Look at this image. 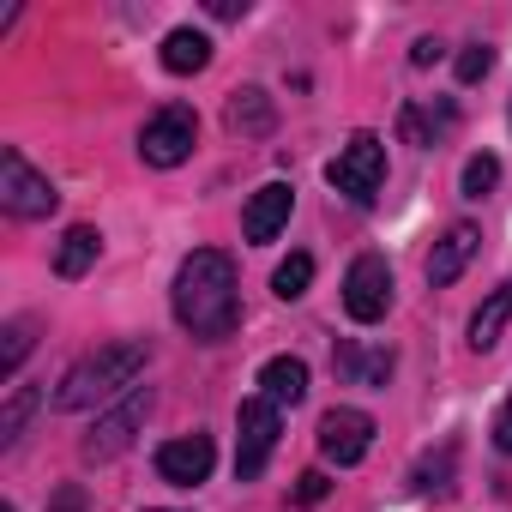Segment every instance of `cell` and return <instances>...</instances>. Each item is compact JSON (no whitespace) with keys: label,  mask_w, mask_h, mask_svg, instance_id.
I'll return each instance as SVG.
<instances>
[{"label":"cell","mask_w":512,"mask_h":512,"mask_svg":"<svg viewBox=\"0 0 512 512\" xmlns=\"http://www.w3.org/2000/svg\"><path fill=\"white\" fill-rule=\"evenodd\" d=\"M175 320L199 338V344H217L241 326V296H235V266H229V253L217 247H193L181 272H175Z\"/></svg>","instance_id":"1"},{"label":"cell","mask_w":512,"mask_h":512,"mask_svg":"<svg viewBox=\"0 0 512 512\" xmlns=\"http://www.w3.org/2000/svg\"><path fill=\"white\" fill-rule=\"evenodd\" d=\"M145 362H151V350L145 344H103V350H91V356H79L73 368H67V380H61V392H55V410H91V404H103L109 392H121V386H133L139 374H145Z\"/></svg>","instance_id":"2"},{"label":"cell","mask_w":512,"mask_h":512,"mask_svg":"<svg viewBox=\"0 0 512 512\" xmlns=\"http://www.w3.org/2000/svg\"><path fill=\"white\" fill-rule=\"evenodd\" d=\"M326 181H332L344 199L368 205V199L380 193V181H386V139H380V133H356V139H350V145L332 157Z\"/></svg>","instance_id":"3"},{"label":"cell","mask_w":512,"mask_h":512,"mask_svg":"<svg viewBox=\"0 0 512 512\" xmlns=\"http://www.w3.org/2000/svg\"><path fill=\"white\" fill-rule=\"evenodd\" d=\"M0 205H7L13 217H25V223L49 217V211L61 205L55 181H49V175H37V169L25 163V151H19V145L0 151Z\"/></svg>","instance_id":"4"},{"label":"cell","mask_w":512,"mask_h":512,"mask_svg":"<svg viewBox=\"0 0 512 512\" xmlns=\"http://www.w3.org/2000/svg\"><path fill=\"white\" fill-rule=\"evenodd\" d=\"M272 446H278V404L272 398H241V410H235V476L253 482L266 470Z\"/></svg>","instance_id":"5"},{"label":"cell","mask_w":512,"mask_h":512,"mask_svg":"<svg viewBox=\"0 0 512 512\" xmlns=\"http://www.w3.org/2000/svg\"><path fill=\"white\" fill-rule=\"evenodd\" d=\"M193 139H199V115H193L187 103H169V109H157V115L145 121L139 157H145L151 169H175V163L193 157Z\"/></svg>","instance_id":"6"},{"label":"cell","mask_w":512,"mask_h":512,"mask_svg":"<svg viewBox=\"0 0 512 512\" xmlns=\"http://www.w3.org/2000/svg\"><path fill=\"white\" fill-rule=\"evenodd\" d=\"M145 416H151V386H133V392H127V398H121L109 416H97V428L85 434V446H79V452H85L91 464H103V458H121V452L133 446V434L145 428Z\"/></svg>","instance_id":"7"},{"label":"cell","mask_w":512,"mask_h":512,"mask_svg":"<svg viewBox=\"0 0 512 512\" xmlns=\"http://www.w3.org/2000/svg\"><path fill=\"white\" fill-rule=\"evenodd\" d=\"M386 308H392V266L380 253H362L344 272V314L356 326H374V320H386Z\"/></svg>","instance_id":"8"},{"label":"cell","mask_w":512,"mask_h":512,"mask_svg":"<svg viewBox=\"0 0 512 512\" xmlns=\"http://www.w3.org/2000/svg\"><path fill=\"white\" fill-rule=\"evenodd\" d=\"M368 446H374V416H368V410L338 404V410L320 416V458H332V464H362Z\"/></svg>","instance_id":"9"},{"label":"cell","mask_w":512,"mask_h":512,"mask_svg":"<svg viewBox=\"0 0 512 512\" xmlns=\"http://www.w3.org/2000/svg\"><path fill=\"white\" fill-rule=\"evenodd\" d=\"M211 464H217V446L205 434H181V440L157 446V476L175 482V488H199L211 476Z\"/></svg>","instance_id":"10"},{"label":"cell","mask_w":512,"mask_h":512,"mask_svg":"<svg viewBox=\"0 0 512 512\" xmlns=\"http://www.w3.org/2000/svg\"><path fill=\"white\" fill-rule=\"evenodd\" d=\"M290 205H296L290 181H266L260 193L247 199V211H241V229H247V241H272V235L290 223Z\"/></svg>","instance_id":"11"},{"label":"cell","mask_w":512,"mask_h":512,"mask_svg":"<svg viewBox=\"0 0 512 512\" xmlns=\"http://www.w3.org/2000/svg\"><path fill=\"white\" fill-rule=\"evenodd\" d=\"M476 241H482V229H476V223H452V229L434 241V253H428V284H434V290H446V284L470 266Z\"/></svg>","instance_id":"12"},{"label":"cell","mask_w":512,"mask_h":512,"mask_svg":"<svg viewBox=\"0 0 512 512\" xmlns=\"http://www.w3.org/2000/svg\"><path fill=\"white\" fill-rule=\"evenodd\" d=\"M223 121H229V133H272L278 127V103L260 91V85H241L235 97H229V109H223Z\"/></svg>","instance_id":"13"},{"label":"cell","mask_w":512,"mask_h":512,"mask_svg":"<svg viewBox=\"0 0 512 512\" xmlns=\"http://www.w3.org/2000/svg\"><path fill=\"white\" fill-rule=\"evenodd\" d=\"M260 398H272L278 410H284V404H302V398H308V362H302V356H272V362L260 368Z\"/></svg>","instance_id":"14"},{"label":"cell","mask_w":512,"mask_h":512,"mask_svg":"<svg viewBox=\"0 0 512 512\" xmlns=\"http://www.w3.org/2000/svg\"><path fill=\"white\" fill-rule=\"evenodd\" d=\"M97 253H103V235H97L91 223H73V229L61 235V247H55V272H61V278H85V272L97 266Z\"/></svg>","instance_id":"15"},{"label":"cell","mask_w":512,"mask_h":512,"mask_svg":"<svg viewBox=\"0 0 512 512\" xmlns=\"http://www.w3.org/2000/svg\"><path fill=\"white\" fill-rule=\"evenodd\" d=\"M163 67L181 73V79H187V73H205V67H211V37L193 31V25L169 31V37H163Z\"/></svg>","instance_id":"16"},{"label":"cell","mask_w":512,"mask_h":512,"mask_svg":"<svg viewBox=\"0 0 512 512\" xmlns=\"http://www.w3.org/2000/svg\"><path fill=\"white\" fill-rule=\"evenodd\" d=\"M506 320H512V284H500L476 314H470V350L482 356V350H494L500 344V332H506Z\"/></svg>","instance_id":"17"},{"label":"cell","mask_w":512,"mask_h":512,"mask_svg":"<svg viewBox=\"0 0 512 512\" xmlns=\"http://www.w3.org/2000/svg\"><path fill=\"white\" fill-rule=\"evenodd\" d=\"M37 404H43L37 386H13V392H7V404H0V452H13V446H19V434H25V422H31Z\"/></svg>","instance_id":"18"},{"label":"cell","mask_w":512,"mask_h":512,"mask_svg":"<svg viewBox=\"0 0 512 512\" xmlns=\"http://www.w3.org/2000/svg\"><path fill=\"white\" fill-rule=\"evenodd\" d=\"M31 344H37V320H31V314H19V320L0 326V380L19 374V362L31 356Z\"/></svg>","instance_id":"19"},{"label":"cell","mask_w":512,"mask_h":512,"mask_svg":"<svg viewBox=\"0 0 512 512\" xmlns=\"http://www.w3.org/2000/svg\"><path fill=\"white\" fill-rule=\"evenodd\" d=\"M308 284H314V260L308 253H290V260L272 272V290L284 296V302H296V296H308Z\"/></svg>","instance_id":"20"},{"label":"cell","mask_w":512,"mask_h":512,"mask_svg":"<svg viewBox=\"0 0 512 512\" xmlns=\"http://www.w3.org/2000/svg\"><path fill=\"white\" fill-rule=\"evenodd\" d=\"M494 181H500V157L476 151V157L464 163V199H482V193H494Z\"/></svg>","instance_id":"21"},{"label":"cell","mask_w":512,"mask_h":512,"mask_svg":"<svg viewBox=\"0 0 512 512\" xmlns=\"http://www.w3.org/2000/svg\"><path fill=\"white\" fill-rule=\"evenodd\" d=\"M452 458H458L452 446H440V458H422V464H416V476H410V488H416V494H440V488H446V476H452Z\"/></svg>","instance_id":"22"},{"label":"cell","mask_w":512,"mask_h":512,"mask_svg":"<svg viewBox=\"0 0 512 512\" xmlns=\"http://www.w3.org/2000/svg\"><path fill=\"white\" fill-rule=\"evenodd\" d=\"M488 67H494V49H488V43H464V49H458V85H476Z\"/></svg>","instance_id":"23"},{"label":"cell","mask_w":512,"mask_h":512,"mask_svg":"<svg viewBox=\"0 0 512 512\" xmlns=\"http://www.w3.org/2000/svg\"><path fill=\"white\" fill-rule=\"evenodd\" d=\"M398 127H404V139H410V145H434V133H428V121H422V109H404V121H398ZM434 127H452V109H446V115H434Z\"/></svg>","instance_id":"24"},{"label":"cell","mask_w":512,"mask_h":512,"mask_svg":"<svg viewBox=\"0 0 512 512\" xmlns=\"http://www.w3.org/2000/svg\"><path fill=\"white\" fill-rule=\"evenodd\" d=\"M296 500H302V506H314V500H326V476H320V470H308V476L296 482Z\"/></svg>","instance_id":"25"},{"label":"cell","mask_w":512,"mask_h":512,"mask_svg":"<svg viewBox=\"0 0 512 512\" xmlns=\"http://www.w3.org/2000/svg\"><path fill=\"white\" fill-rule=\"evenodd\" d=\"M494 446H500V452L512 458V398H506V410L494 416Z\"/></svg>","instance_id":"26"},{"label":"cell","mask_w":512,"mask_h":512,"mask_svg":"<svg viewBox=\"0 0 512 512\" xmlns=\"http://www.w3.org/2000/svg\"><path fill=\"white\" fill-rule=\"evenodd\" d=\"M49 512H85V488H61V494L49 500Z\"/></svg>","instance_id":"27"},{"label":"cell","mask_w":512,"mask_h":512,"mask_svg":"<svg viewBox=\"0 0 512 512\" xmlns=\"http://www.w3.org/2000/svg\"><path fill=\"white\" fill-rule=\"evenodd\" d=\"M205 7H211V19H241L247 0H205Z\"/></svg>","instance_id":"28"},{"label":"cell","mask_w":512,"mask_h":512,"mask_svg":"<svg viewBox=\"0 0 512 512\" xmlns=\"http://www.w3.org/2000/svg\"><path fill=\"white\" fill-rule=\"evenodd\" d=\"M410 61H416V67H434V61H440V43H434V37H422V43L410 49Z\"/></svg>","instance_id":"29"}]
</instances>
